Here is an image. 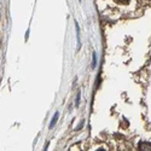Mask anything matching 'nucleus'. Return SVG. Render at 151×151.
<instances>
[{"instance_id":"1","label":"nucleus","mask_w":151,"mask_h":151,"mask_svg":"<svg viewBox=\"0 0 151 151\" xmlns=\"http://www.w3.org/2000/svg\"><path fill=\"white\" fill-rule=\"evenodd\" d=\"M139 149L140 150H146V151H151V143H140L139 144Z\"/></svg>"},{"instance_id":"2","label":"nucleus","mask_w":151,"mask_h":151,"mask_svg":"<svg viewBox=\"0 0 151 151\" xmlns=\"http://www.w3.org/2000/svg\"><path fill=\"white\" fill-rule=\"evenodd\" d=\"M58 116H59V114H58V112H56V114H55V116H53V119H52V122H51V124H50V128H52L53 126L56 124V122H57V120H58Z\"/></svg>"},{"instance_id":"3","label":"nucleus","mask_w":151,"mask_h":151,"mask_svg":"<svg viewBox=\"0 0 151 151\" xmlns=\"http://www.w3.org/2000/svg\"><path fill=\"white\" fill-rule=\"evenodd\" d=\"M115 1L119 3V4H121V5H126V4L129 3V0H115Z\"/></svg>"},{"instance_id":"4","label":"nucleus","mask_w":151,"mask_h":151,"mask_svg":"<svg viewBox=\"0 0 151 151\" xmlns=\"http://www.w3.org/2000/svg\"><path fill=\"white\" fill-rule=\"evenodd\" d=\"M92 68H96V53H93V63H92Z\"/></svg>"}]
</instances>
